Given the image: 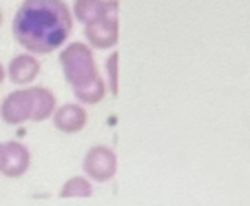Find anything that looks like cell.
<instances>
[{"label":"cell","instance_id":"cell-1","mask_svg":"<svg viewBox=\"0 0 250 206\" xmlns=\"http://www.w3.org/2000/svg\"><path fill=\"white\" fill-rule=\"evenodd\" d=\"M16 43L33 56L60 51L73 31V14L64 0H22L11 20Z\"/></svg>","mask_w":250,"mask_h":206},{"label":"cell","instance_id":"cell-2","mask_svg":"<svg viewBox=\"0 0 250 206\" xmlns=\"http://www.w3.org/2000/svg\"><path fill=\"white\" fill-rule=\"evenodd\" d=\"M58 60H60L62 73H64L66 85L71 89H78V87L91 82L95 75H100L93 49L86 43H82V40L66 43L58 53Z\"/></svg>","mask_w":250,"mask_h":206},{"label":"cell","instance_id":"cell-3","mask_svg":"<svg viewBox=\"0 0 250 206\" xmlns=\"http://www.w3.org/2000/svg\"><path fill=\"white\" fill-rule=\"evenodd\" d=\"M82 171H84V175L91 182H98V184L111 182L115 178V173H118V155L109 146L95 144L84 153Z\"/></svg>","mask_w":250,"mask_h":206},{"label":"cell","instance_id":"cell-4","mask_svg":"<svg viewBox=\"0 0 250 206\" xmlns=\"http://www.w3.org/2000/svg\"><path fill=\"white\" fill-rule=\"evenodd\" d=\"M31 109H33V93L31 87L29 89H16L7 93L0 102V117L9 127H18L31 120Z\"/></svg>","mask_w":250,"mask_h":206},{"label":"cell","instance_id":"cell-5","mask_svg":"<svg viewBox=\"0 0 250 206\" xmlns=\"http://www.w3.org/2000/svg\"><path fill=\"white\" fill-rule=\"evenodd\" d=\"M120 40V18H102L91 24H84V43L91 49L109 51L115 49Z\"/></svg>","mask_w":250,"mask_h":206},{"label":"cell","instance_id":"cell-6","mask_svg":"<svg viewBox=\"0 0 250 206\" xmlns=\"http://www.w3.org/2000/svg\"><path fill=\"white\" fill-rule=\"evenodd\" d=\"M71 14L78 23L91 24L102 18H118L120 2L118 0H73Z\"/></svg>","mask_w":250,"mask_h":206},{"label":"cell","instance_id":"cell-7","mask_svg":"<svg viewBox=\"0 0 250 206\" xmlns=\"http://www.w3.org/2000/svg\"><path fill=\"white\" fill-rule=\"evenodd\" d=\"M53 127L60 133H66V136H73V133H80L82 129L86 127L89 122V113L82 107L80 102H69L62 104V107L56 109V113L51 115Z\"/></svg>","mask_w":250,"mask_h":206},{"label":"cell","instance_id":"cell-8","mask_svg":"<svg viewBox=\"0 0 250 206\" xmlns=\"http://www.w3.org/2000/svg\"><path fill=\"white\" fill-rule=\"evenodd\" d=\"M5 69H7V80H11L16 87H27L40 75L42 65H40L38 56H33V53L27 51V53H18V56L11 58Z\"/></svg>","mask_w":250,"mask_h":206},{"label":"cell","instance_id":"cell-9","mask_svg":"<svg viewBox=\"0 0 250 206\" xmlns=\"http://www.w3.org/2000/svg\"><path fill=\"white\" fill-rule=\"evenodd\" d=\"M5 144V164L0 173L5 178H22L31 166V151L22 142H2Z\"/></svg>","mask_w":250,"mask_h":206},{"label":"cell","instance_id":"cell-10","mask_svg":"<svg viewBox=\"0 0 250 206\" xmlns=\"http://www.w3.org/2000/svg\"><path fill=\"white\" fill-rule=\"evenodd\" d=\"M33 93V109H31V122H44L56 113L58 102L56 93L49 87H31Z\"/></svg>","mask_w":250,"mask_h":206},{"label":"cell","instance_id":"cell-11","mask_svg":"<svg viewBox=\"0 0 250 206\" xmlns=\"http://www.w3.org/2000/svg\"><path fill=\"white\" fill-rule=\"evenodd\" d=\"M106 93H109V89H106V80H104L102 73L95 75L91 82H86V85L73 89V95H76V100L82 104V107H93V104L102 102V100L106 98Z\"/></svg>","mask_w":250,"mask_h":206},{"label":"cell","instance_id":"cell-12","mask_svg":"<svg viewBox=\"0 0 250 206\" xmlns=\"http://www.w3.org/2000/svg\"><path fill=\"white\" fill-rule=\"evenodd\" d=\"M93 195V182L86 175H73L60 188V197H91Z\"/></svg>","mask_w":250,"mask_h":206},{"label":"cell","instance_id":"cell-13","mask_svg":"<svg viewBox=\"0 0 250 206\" xmlns=\"http://www.w3.org/2000/svg\"><path fill=\"white\" fill-rule=\"evenodd\" d=\"M120 51H111L104 60V80H106V89L113 98L120 93Z\"/></svg>","mask_w":250,"mask_h":206},{"label":"cell","instance_id":"cell-14","mask_svg":"<svg viewBox=\"0 0 250 206\" xmlns=\"http://www.w3.org/2000/svg\"><path fill=\"white\" fill-rule=\"evenodd\" d=\"M7 80V69H5V65L0 62V87H2V82Z\"/></svg>","mask_w":250,"mask_h":206},{"label":"cell","instance_id":"cell-15","mask_svg":"<svg viewBox=\"0 0 250 206\" xmlns=\"http://www.w3.org/2000/svg\"><path fill=\"white\" fill-rule=\"evenodd\" d=\"M2 164H5V144L0 142V171H2Z\"/></svg>","mask_w":250,"mask_h":206},{"label":"cell","instance_id":"cell-16","mask_svg":"<svg viewBox=\"0 0 250 206\" xmlns=\"http://www.w3.org/2000/svg\"><path fill=\"white\" fill-rule=\"evenodd\" d=\"M0 24H2V11H0Z\"/></svg>","mask_w":250,"mask_h":206}]
</instances>
